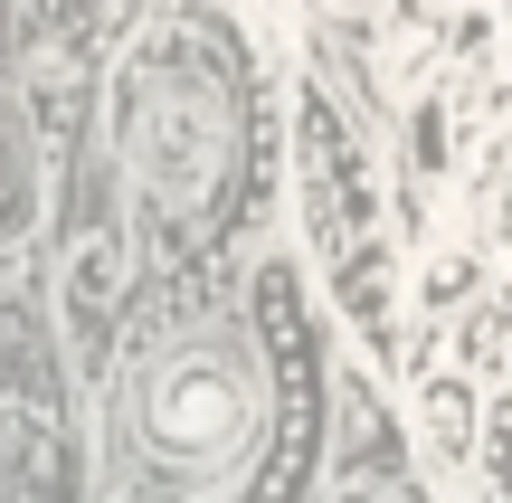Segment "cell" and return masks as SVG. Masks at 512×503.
Returning a JSON list of instances; mask_svg holds the SVG:
<instances>
[{
  "label": "cell",
  "instance_id": "obj_1",
  "mask_svg": "<svg viewBox=\"0 0 512 503\" xmlns=\"http://www.w3.org/2000/svg\"><path fill=\"white\" fill-rule=\"evenodd\" d=\"M114 124H124V162L133 181L162 209L200 219L228 181V152H238V105H228V76L200 38H143L114 95Z\"/></svg>",
  "mask_w": 512,
  "mask_h": 503
},
{
  "label": "cell",
  "instance_id": "obj_2",
  "mask_svg": "<svg viewBox=\"0 0 512 503\" xmlns=\"http://www.w3.org/2000/svg\"><path fill=\"white\" fill-rule=\"evenodd\" d=\"M247 428H256V390H247V371L219 352V342H181V352L152 361V380H143V447L162 456V466L209 475V466H228V456L247 447Z\"/></svg>",
  "mask_w": 512,
  "mask_h": 503
},
{
  "label": "cell",
  "instance_id": "obj_3",
  "mask_svg": "<svg viewBox=\"0 0 512 503\" xmlns=\"http://www.w3.org/2000/svg\"><path fill=\"white\" fill-rule=\"evenodd\" d=\"M256 333L275 352V390H285V418H275V466L247 485V503H294L313 475V447H323V371H313V323H304V285H294L285 257L256 266Z\"/></svg>",
  "mask_w": 512,
  "mask_h": 503
},
{
  "label": "cell",
  "instance_id": "obj_4",
  "mask_svg": "<svg viewBox=\"0 0 512 503\" xmlns=\"http://www.w3.org/2000/svg\"><path fill=\"white\" fill-rule=\"evenodd\" d=\"M294 162H304L313 238H323L332 257H351V238H361V219H370V171H361V143H351V124L332 114L323 86L294 95Z\"/></svg>",
  "mask_w": 512,
  "mask_h": 503
},
{
  "label": "cell",
  "instance_id": "obj_5",
  "mask_svg": "<svg viewBox=\"0 0 512 503\" xmlns=\"http://www.w3.org/2000/svg\"><path fill=\"white\" fill-rule=\"evenodd\" d=\"M57 295H67V333H76V352H105V333H114V304H124V238L114 228H86V238L67 247V276H57Z\"/></svg>",
  "mask_w": 512,
  "mask_h": 503
},
{
  "label": "cell",
  "instance_id": "obj_6",
  "mask_svg": "<svg viewBox=\"0 0 512 503\" xmlns=\"http://www.w3.org/2000/svg\"><path fill=\"white\" fill-rule=\"evenodd\" d=\"M38 228V143H29V114L19 95L0 86V247Z\"/></svg>",
  "mask_w": 512,
  "mask_h": 503
},
{
  "label": "cell",
  "instance_id": "obj_7",
  "mask_svg": "<svg viewBox=\"0 0 512 503\" xmlns=\"http://www.w3.org/2000/svg\"><path fill=\"white\" fill-rule=\"evenodd\" d=\"M418 447H427V466H465L475 456V390L465 380H427L418 390Z\"/></svg>",
  "mask_w": 512,
  "mask_h": 503
},
{
  "label": "cell",
  "instance_id": "obj_8",
  "mask_svg": "<svg viewBox=\"0 0 512 503\" xmlns=\"http://www.w3.org/2000/svg\"><path fill=\"white\" fill-rule=\"evenodd\" d=\"M465 295H484V257H465V247H437V257L418 266V304H427V314H456Z\"/></svg>",
  "mask_w": 512,
  "mask_h": 503
},
{
  "label": "cell",
  "instance_id": "obj_9",
  "mask_svg": "<svg viewBox=\"0 0 512 503\" xmlns=\"http://www.w3.org/2000/svg\"><path fill=\"white\" fill-rule=\"evenodd\" d=\"M503 19H512V0H503Z\"/></svg>",
  "mask_w": 512,
  "mask_h": 503
}]
</instances>
